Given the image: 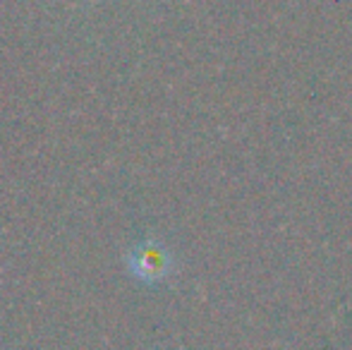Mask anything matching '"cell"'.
Returning a JSON list of instances; mask_svg holds the SVG:
<instances>
[{
  "mask_svg": "<svg viewBox=\"0 0 352 350\" xmlns=\"http://www.w3.org/2000/svg\"><path fill=\"white\" fill-rule=\"evenodd\" d=\"M130 269L144 281H156L166 274V252L156 243H142L130 254Z\"/></svg>",
  "mask_w": 352,
  "mask_h": 350,
  "instance_id": "1",
  "label": "cell"
}]
</instances>
